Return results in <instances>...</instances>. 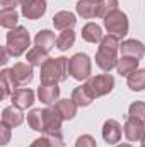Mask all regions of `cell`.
Masks as SVG:
<instances>
[{"label": "cell", "instance_id": "6da1fadb", "mask_svg": "<svg viewBox=\"0 0 145 147\" xmlns=\"http://www.w3.org/2000/svg\"><path fill=\"white\" fill-rule=\"evenodd\" d=\"M68 74V60L67 58H56V60H46L41 69V82L43 86H51L58 80H63Z\"/></svg>", "mask_w": 145, "mask_h": 147}, {"label": "cell", "instance_id": "7a4b0ae2", "mask_svg": "<svg viewBox=\"0 0 145 147\" xmlns=\"http://www.w3.org/2000/svg\"><path fill=\"white\" fill-rule=\"evenodd\" d=\"M116 50H118V39L116 36H106L103 39L101 46H99V51H97V65L103 69V70H111L116 63Z\"/></svg>", "mask_w": 145, "mask_h": 147}, {"label": "cell", "instance_id": "3957f363", "mask_svg": "<svg viewBox=\"0 0 145 147\" xmlns=\"http://www.w3.org/2000/svg\"><path fill=\"white\" fill-rule=\"evenodd\" d=\"M104 22H106V28L109 29V33H113V36H123L128 31L126 16L118 10H111L109 14H106Z\"/></svg>", "mask_w": 145, "mask_h": 147}, {"label": "cell", "instance_id": "277c9868", "mask_svg": "<svg viewBox=\"0 0 145 147\" xmlns=\"http://www.w3.org/2000/svg\"><path fill=\"white\" fill-rule=\"evenodd\" d=\"M7 46L12 51V55H21L28 46H29V34L26 33L24 28H17L15 31L9 33L7 36Z\"/></svg>", "mask_w": 145, "mask_h": 147}, {"label": "cell", "instance_id": "5b68a950", "mask_svg": "<svg viewBox=\"0 0 145 147\" xmlns=\"http://www.w3.org/2000/svg\"><path fill=\"white\" fill-rule=\"evenodd\" d=\"M87 91L91 92V96H101V94H106L113 89V77L111 75H97V77H92L89 79V82L85 84Z\"/></svg>", "mask_w": 145, "mask_h": 147}, {"label": "cell", "instance_id": "8992f818", "mask_svg": "<svg viewBox=\"0 0 145 147\" xmlns=\"http://www.w3.org/2000/svg\"><path fill=\"white\" fill-rule=\"evenodd\" d=\"M91 72V62L85 55H75L72 60H68V74H72L75 79L82 80L89 77Z\"/></svg>", "mask_w": 145, "mask_h": 147}, {"label": "cell", "instance_id": "52a82bcc", "mask_svg": "<svg viewBox=\"0 0 145 147\" xmlns=\"http://www.w3.org/2000/svg\"><path fill=\"white\" fill-rule=\"evenodd\" d=\"M46 2L44 0H22V12L28 19H38L44 14Z\"/></svg>", "mask_w": 145, "mask_h": 147}, {"label": "cell", "instance_id": "ba28073f", "mask_svg": "<svg viewBox=\"0 0 145 147\" xmlns=\"http://www.w3.org/2000/svg\"><path fill=\"white\" fill-rule=\"evenodd\" d=\"M77 10H79V14H82L87 19H91L94 16H103L101 0H82V2H79Z\"/></svg>", "mask_w": 145, "mask_h": 147}, {"label": "cell", "instance_id": "9c48e42d", "mask_svg": "<svg viewBox=\"0 0 145 147\" xmlns=\"http://www.w3.org/2000/svg\"><path fill=\"white\" fill-rule=\"evenodd\" d=\"M10 79H12V84H26V82H29L31 79H33V70H31V67L29 65H26V63H17L10 72Z\"/></svg>", "mask_w": 145, "mask_h": 147}, {"label": "cell", "instance_id": "30bf717a", "mask_svg": "<svg viewBox=\"0 0 145 147\" xmlns=\"http://www.w3.org/2000/svg\"><path fill=\"white\" fill-rule=\"evenodd\" d=\"M142 132H144V120L130 115V118H128V121L125 125V135L130 140H137V139L142 137Z\"/></svg>", "mask_w": 145, "mask_h": 147}, {"label": "cell", "instance_id": "8fae6325", "mask_svg": "<svg viewBox=\"0 0 145 147\" xmlns=\"http://www.w3.org/2000/svg\"><path fill=\"white\" fill-rule=\"evenodd\" d=\"M121 53L125 55V57H132V58H140L142 55H144V46H142V43L140 41H126V43H123L121 45Z\"/></svg>", "mask_w": 145, "mask_h": 147}, {"label": "cell", "instance_id": "7c38bea8", "mask_svg": "<svg viewBox=\"0 0 145 147\" xmlns=\"http://www.w3.org/2000/svg\"><path fill=\"white\" fill-rule=\"evenodd\" d=\"M33 99H34V96H33V91H29V89H19V91H15V92L12 94V101H14V105H17L19 108H28V106H31V105H33Z\"/></svg>", "mask_w": 145, "mask_h": 147}, {"label": "cell", "instance_id": "4fadbf2b", "mask_svg": "<svg viewBox=\"0 0 145 147\" xmlns=\"http://www.w3.org/2000/svg\"><path fill=\"white\" fill-rule=\"evenodd\" d=\"M103 135H104V139L108 140L109 144H116V142L119 140V137H121V128H119L118 121H114V120L106 121Z\"/></svg>", "mask_w": 145, "mask_h": 147}, {"label": "cell", "instance_id": "5bb4252c", "mask_svg": "<svg viewBox=\"0 0 145 147\" xmlns=\"http://www.w3.org/2000/svg\"><path fill=\"white\" fill-rule=\"evenodd\" d=\"M58 92H60V91H58L56 84L39 87V98H41V101H43V103H46V105L55 103V99L58 98Z\"/></svg>", "mask_w": 145, "mask_h": 147}, {"label": "cell", "instance_id": "9a60e30c", "mask_svg": "<svg viewBox=\"0 0 145 147\" xmlns=\"http://www.w3.org/2000/svg\"><path fill=\"white\" fill-rule=\"evenodd\" d=\"M53 22H55V26H56L58 29L67 31L68 28H72L73 24H75V17H73L70 12H60V14L55 16Z\"/></svg>", "mask_w": 145, "mask_h": 147}, {"label": "cell", "instance_id": "2e32d148", "mask_svg": "<svg viewBox=\"0 0 145 147\" xmlns=\"http://www.w3.org/2000/svg\"><path fill=\"white\" fill-rule=\"evenodd\" d=\"M82 36L85 41H91V43H96V41H99L101 39V28L97 26V24H92V22H89L85 28H84V31H82Z\"/></svg>", "mask_w": 145, "mask_h": 147}, {"label": "cell", "instance_id": "e0dca14e", "mask_svg": "<svg viewBox=\"0 0 145 147\" xmlns=\"http://www.w3.org/2000/svg\"><path fill=\"white\" fill-rule=\"evenodd\" d=\"M137 63H138V60H137V58L123 57V58L119 60V63H118V70H119L121 75H130V74H133L135 67H137Z\"/></svg>", "mask_w": 145, "mask_h": 147}, {"label": "cell", "instance_id": "ac0fdd59", "mask_svg": "<svg viewBox=\"0 0 145 147\" xmlns=\"http://www.w3.org/2000/svg\"><path fill=\"white\" fill-rule=\"evenodd\" d=\"M128 86L135 91H140L145 87V70H137V72L128 75Z\"/></svg>", "mask_w": 145, "mask_h": 147}, {"label": "cell", "instance_id": "d6986e66", "mask_svg": "<svg viewBox=\"0 0 145 147\" xmlns=\"http://www.w3.org/2000/svg\"><path fill=\"white\" fill-rule=\"evenodd\" d=\"M53 45H55V36H53V33H50V31H41L36 36V46L46 50V51H48Z\"/></svg>", "mask_w": 145, "mask_h": 147}, {"label": "cell", "instance_id": "ffe728a7", "mask_svg": "<svg viewBox=\"0 0 145 147\" xmlns=\"http://www.w3.org/2000/svg\"><path fill=\"white\" fill-rule=\"evenodd\" d=\"M21 121H22V115H21L17 110H14V108H7V110L3 111V123H5V125H9V127H15V125H19Z\"/></svg>", "mask_w": 145, "mask_h": 147}, {"label": "cell", "instance_id": "44dd1931", "mask_svg": "<svg viewBox=\"0 0 145 147\" xmlns=\"http://www.w3.org/2000/svg\"><path fill=\"white\" fill-rule=\"evenodd\" d=\"M72 101H77V105H89L91 101H92V96H91V92L87 91V87L84 86V87H79V89H75L73 91V99Z\"/></svg>", "mask_w": 145, "mask_h": 147}, {"label": "cell", "instance_id": "7402d4cb", "mask_svg": "<svg viewBox=\"0 0 145 147\" xmlns=\"http://www.w3.org/2000/svg\"><path fill=\"white\" fill-rule=\"evenodd\" d=\"M73 39H75V34H73V31H63L58 39H56V46L60 48V50H67V48H70L73 45Z\"/></svg>", "mask_w": 145, "mask_h": 147}, {"label": "cell", "instance_id": "603a6c76", "mask_svg": "<svg viewBox=\"0 0 145 147\" xmlns=\"http://www.w3.org/2000/svg\"><path fill=\"white\" fill-rule=\"evenodd\" d=\"M75 110H77V106L73 105L72 101H62L56 106V111L60 113L62 118H72L73 115H75Z\"/></svg>", "mask_w": 145, "mask_h": 147}, {"label": "cell", "instance_id": "cb8c5ba5", "mask_svg": "<svg viewBox=\"0 0 145 147\" xmlns=\"http://www.w3.org/2000/svg\"><path fill=\"white\" fill-rule=\"evenodd\" d=\"M17 22V14L14 9H3L2 10V26L3 28H12Z\"/></svg>", "mask_w": 145, "mask_h": 147}, {"label": "cell", "instance_id": "d4e9b609", "mask_svg": "<svg viewBox=\"0 0 145 147\" xmlns=\"http://www.w3.org/2000/svg\"><path fill=\"white\" fill-rule=\"evenodd\" d=\"M46 50H43V48H34L33 51H29V55H28V60H31L34 65H41V63H44L46 62Z\"/></svg>", "mask_w": 145, "mask_h": 147}, {"label": "cell", "instance_id": "484cf974", "mask_svg": "<svg viewBox=\"0 0 145 147\" xmlns=\"http://www.w3.org/2000/svg\"><path fill=\"white\" fill-rule=\"evenodd\" d=\"M28 121H29V125H31L34 130H43V111L34 110L31 115H29Z\"/></svg>", "mask_w": 145, "mask_h": 147}, {"label": "cell", "instance_id": "4316f807", "mask_svg": "<svg viewBox=\"0 0 145 147\" xmlns=\"http://www.w3.org/2000/svg\"><path fill=\"white\" fill-rule=\"evenodd\" d=\"M130 115H132V116H137V118H140V120L145 121V105L144 103H135V105H132Z\"/></svg>", "mask_w": 145, "mask_h": 147}, {"label": "cell", "instance_id": "83f0119b", "mask_svg": "<svg viewBox=\"0 0 145 147\" xmlns=\"http://www.w3.org/2000/svg\"><path fill=\"white\" fill-rule=\"evenodd\" d=\"M75 147H96V142L91 135H84L77 140V146Z\"/></svg>", "mask_w": 145, "mask_h": 147}, {"label": "cell", "instance_id": "f1b7e54d", "mask_svg": "<svg viewBox=\"0 0 145 147\" xmlns=\"http://www.w3.org/2000/svg\"><path fill=\"white\" fill-rule=\"evenodd\" d=\"M31 147H53V146L50 144V140H46V139H39V140H36Z\"/></svg>", "mask_w": 145, "mask_h": 147}, {"label": "cell", "instance_id": "f546056e", "mask_svg": "<svg viewBox=\"0 0 145 147\" xmlns=\"http://www.w3.org/2000/svg\"><path fill=\"white\" fill-rule=\"evenodd\" d=\"M3 2V9H14V3L17 0H2Z\"/></svg>", "mask_w": 145, "mask_h": 147}, {"label": "cell", "instance_id": "4dcf8cb0", "mask_svg": "<svg viewBox=\"0 0 145 147\" xmlns=\"http://www.w3.org/2000/svg\"><path fill=\"white\" fill-rule=\"evenodd\" d=\"M119 147H130V146H119Z\"/></svg>", "mask_w": 145, "mask_h": 147}, {"label": "cell", "instance_id": "1f68e13d", "mask_svg": "<svg viewBox=\"0 0 145 147\" xmlns=\"http://www.w3.org/2000/svg\"><path fill=\"white\" fill-rule=\"evenodd\" d=\"M144 142H145V137H144Z\"/></svg>", "mask_w": 145, "mask_h": 147}, {"label": "cell", "instance_id": "d6a6232c", "mask_svg": "<svg viewBox=\"0 0 145 147\" xmlns=\"http://www.w3.org/2000/svg\"><path fill=\"white\" fill-rule=\"evenodd\" d=\"M144 147H145V146H144Z\"/></svg>", "mask_w": 145, "mask_h": 147}]
</instances>
